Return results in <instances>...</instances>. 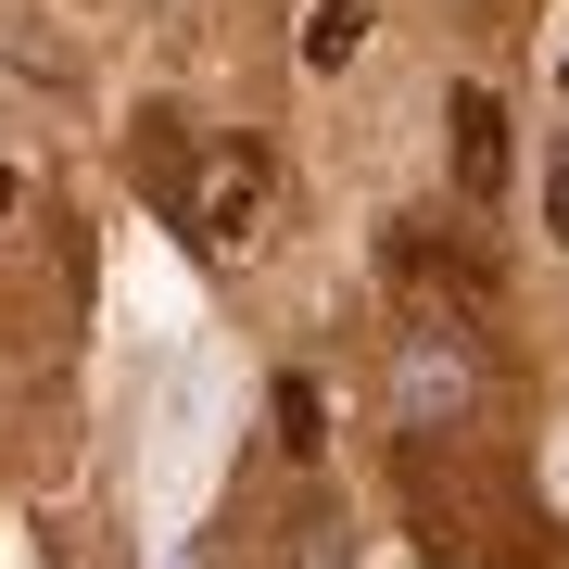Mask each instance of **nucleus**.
Returning a JSON list of instances; mask_svg holds the SVG:
<instances>
[{"label": "nucleus", "instance_id": "obj_1", "mask_svg": "<svg viewBox=\"0 0 569 569\" xmlns=\"http://www.w3.org/2000/svg\"><path fill=\"white\" fill-rule=\"evenodd\" d=\"M266 190H279V164H266V140H216L203 152V178H190V241H216V253H253V228H266Z\"/></svg>", "mask_w": 569, "mask_h": 569}, {"label": "nucleus", "instance_id": "obj_2", "mask_svg": "<svg viewBox=\"0 0 569 569\" xmlns=\"http://www.w3.org/2000/svg\"><path fill=\"white\" fill-rule=\"evenodd\" d=\"M456 203H507V102L493 89H456Z\"/></svg>", "mask_w": 569, "mask_h": 569}, {"label": "nucleus", "instance_id": "obj_3", "mask_svg": "<svg viewBox=\"0 0 569 569\" xmlns=\"http://www.w3.org/2000/svg\"><path fill=\"white\" fill-rule=\"evenodd\" d=\"M367 51V13H355V0H317V13H305V63H355Z\"/></svg>", "mask_w": 569, "mask_h": 569}, {"label": "nucleus", "instance_id": "obj_4", "mask_svg": "<svg viewBox=\"0 0 569 569\" xmlns=\"http://www.w3.org/2000/svg\"><path fill=\"white\" fill-rule=\"evenodd\" d=\"M279 443L317 468V443H329V406H317V380H279Z\"/></svg>", "mask_w": 569, "mask_h": 569}, {"label": "nucleus", "instance_id": "obj_5", "mask_svg": "<svg viewBox=\"0 0 569 569\" xmlns=\"http://www.w3.org/2000/svg\"><path fill=\"white\" fill-rule=\"evenodd\" d=\"M545 228H557V241H569V152L545 164Z\"/></svg>", "mask_w": 569, "mask_h": 569}, {"label": "nucleus", "instance_id": "obj_6", "mask_svg": "<svg viewBox=\"0 0 569 569\" xmlns=\"http://www.w3.org/2000/svg\"><path fill=\"white\" fill-rule=\"evenodd\" d=\"M13 203H26V178H13V164H0V216H13Z\"/></svg>", "mask_w": 569, "mask_h": 569}]
</instances>
